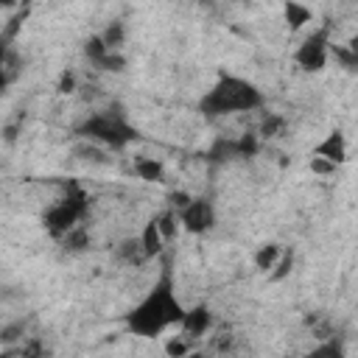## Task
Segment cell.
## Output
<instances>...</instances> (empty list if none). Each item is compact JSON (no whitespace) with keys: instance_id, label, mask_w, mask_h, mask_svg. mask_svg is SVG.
<instances>
[{"instance_id":"cell-1","label":"cell","mask_w":358,"mask_h":358,"mask_svg":"<svg viewBox=\"0 0 358 358\" xmlns=\"http://www.w3.org/2000/svg\"><path fill=\"white\" fill-rule=\"evenodd\" d=\"M185 316V305L176 294L173 274L165 268L157 282L140 296V302L126 313V330L140 338H157L176 327Z\"/></svg>"},{"instance_id":"cell-2","label":"cell","mask_w":358,"mask_h":358,"mask_svg":"<svg viewBox=\"0 0 358 358\" xmlns=\"http://www.w3.org/2000/svg\"><path fill=\"white\" fill-rule=\"evenodd\" d=\"M263 103H266V95L255 81L238 73L218 70L210 90L199 98V112L204 117H229L241 112H257Z\"/></svg>"},{"instance_id":"cell-3","label":"cell","mask_w":358,"mask_h":358,"mask_svg":"<svg viewBox=\"0 0 358 358\" xmlns=\"http://www.w3.org/2000/svg\"><path fill=\"white\" fill-rule=\"evenodd\" d=\"M78 134L87 137V140H95V143H101L106 148H115V151H120V148H126V145H131L137 140V129L126 120V115L123 112H112V109L92 112L78 126Z\"/></svg>"},{"instance_id":"cell-4","label":"cell","mask_w":358,"mask_h":358,"mask_svg":"<svg viewBox=\"0 0 358 358\" xmlns=\"http://www.w3.org/2000/svg\"><path fill=\"white\" fill-rule=\"evenodd\" d=\"M84 213H87V199H84L81 190H76V193L53 201L45 210V218L42 221H45V229L53 238H64L67 232H73L78 227V221L84 218Z\"/></svg>"},{"instance_id":"cell-5","label":"cell","mask_w":358,"mask_h":358,"mask_svg":"<svg viewBox=\"0 0 358 358\" xmlns=\"http://www.w3.org/2000/svg\"><path fill=\"white\" fill-rule=\"evenodd\" d=\"M327 59H330V34L327 28H316L313 34H308L296 50H294V62L296 67H302L305 73H319L327 67Z\"/></svg>"},{"instance_id":"cell-6","label":"cell","mask_w":358,"mask_h":358,"mask_svg":"<svg viewBox=\"0 0 358 358\" xmlns=\"http://www.w3.org/2000/svg\"><path fill=\"white\" fill-rule=\"evenodd\" d=\"M179 227L190 235H207L215 227V204L204 196H193L187 199L182 207H173Z\"/></svg>"},{"instance_id":"cell-7","label":"cell","mask_w":358,"mask_h":358,"mask_svg":"<svg viewBox=\"0 0 358 358\" xmlns=\"http://www.w3.org/2000/svg\"><path fill=\"white\" fill-rule=\"evenodd\" d=\"M310 157H322V159H327L336 168L344 165L347 162V137H344V131H338V129L327 131V137L313 145Z\"/></svg>"},{"instance_id":"cell-8","label":"cell","mask_w":358,"mask_h":358,"mask_svg":"<svg viewBox=\"0 0 358 358\" xmlns=\"http://www.w3.org/2000/svg\"><path fill=\"white\" fill-rule=\"evenodd\" d=\"M210 324H213L210 308L207 305H193V308H185V316H182V322L176 327H179V333L185 338H201L210 330Z\"/></svg>"},{"instance_id":"cell-9","label":"cell","mask_w":358,"mask_h":358,"mask_svg":"<svg viewBox=\"0 0 358 358\" xmlns=\"http://www.w3.org/2000/svg\"><path fill=\"white\" fill-rule=\"evenodd\" d=\"M84 50H87L90 62H92L98 70H123V64H126V62H123V56H120L117 50L106 48L101 36H90V39H87V45H84Z\"/></svg>"},{"instance_id":"cell-10","label":"cell","mask_w":358,"mask_h":358,"mask_svg":"<svg viewBox=\"0 0 358 358\" xmlns=\"http://www.w3.org/2000/svg\"><path fill=\"white\" fill-rule=\"evenodd\" d=\"M137 243H140V252H143L145 260H154V257L162 255V249H165L168 241H165V235L159 232L157 218H148V221L143 224V229H140V235H137Z\"/></svg>"},{"instance_id":"cell-11","label":"cell","mask_w":358,"mask_h":358,"mask_svg":"<svg viewBox=\"0 0 358 358\" xmlns=\"http://www.w3.org/2000/svg\"><path fill=\"white\" fill-rule=\"evenodd\" d=\"M282 17H285V25L291 31H299V28H305L313 20V11L305 3H299V0H285L282 3Z\"/></svg>"},{"instance_id":"cell-12","label":"cell","mask_w":358,"mask_h":358,"mask_svg":"<svg viewBox=\"0 0 358 358\" xmlns=\"http://www.w3.org/2000/svg\"><path fill=\"white\" fill-rule=\"evenodd\" d=\"M11 36H14V28L0 34V90L11 81V73H8V64H11Z\"/></svg>"},{"instance_id":"cell-13","label":"cell","mask_w":358,"mask_h":358,"mask_svg":"<svg viewBox=\"0 0 358 358\" xmlns=\"http://www.w3.org/2000/svg\"><path fill=\"white\" fill-rule=\"evenodd\" d=\"M280 252H282L280 243H266V246H260V249L255 252V266H257L260 271H271V266L277 263Z\"/></svg>"},{"instance_id":"cell-14","label":"cell","mask_w":358,"mask_h":358,"mask_svg":"<svg viewBox=\"0 0 358 358\" xmlns=\"http://www.w3.org/2000/svg\"><path fill=\"white\" fill-rule=\"evenodd\" d=\"M134 171H137V176L145 179V182H159V179H162V162L148 159V157L137 159V162H134Z\"/></svg>"},{"instance_id":"cell-15","label":"cell","mask_w":358,"mask_h":358,"mask_svg":"<svg viewBox=\"0 0 358 358\" xmlns=\"http://www.w3.org/2000/svg\"><path fill=\"white\" fill-rule=\"evenodd\" d=\"M101 39H103V45H106V48L117 50V48H120V42H123V25H120V22L109 25V28L101 34Z\"/></svg>"},{"instance_id":"cell-16","label":"cell","mask_w":358,"mask_h":358,"mask_svg":"<svg viewBox=\"0 0 358 358\" xmlns=\"http://www.w3.org/2000/svg\"><path fill=\"white\" fill-rule=\"evenodd\" d=\"M165 352H168V355H185V352H190L187 338H185V336H171L168 344H165Z\"/></svg>"},{"instance_id":"cell-17","label":"cell","mask_w":358,"mask_h":358,"mask_svg":"<svg viewBox=\"0 0 358 358\" xmlns=\"http://www.w3.org/2000/svg\"><path fill=\"white\" fill-rule=\"evenodd\" d=\"M308 165H310V171H313V173H333V171H336V165H330V162H327V159H322V157H310V162H308Z\"/></svg>"}]
</instances>
